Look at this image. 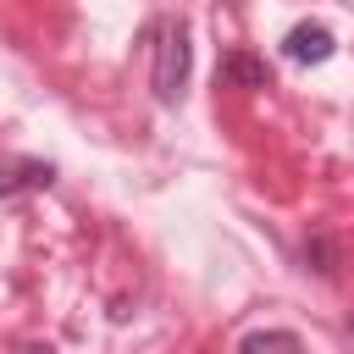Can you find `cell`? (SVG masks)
I'll return each mask as SVG.
<instances>
[{
	"label": "cell",
	"instance_id": "cell-2",
	"mask_svg": "<svg viewBox=\"0 0 354 354\" xmlns=\"http://www.w3.org/2000/svg\"><path fill=\"white\" fill-rule=\"evenodd\" d=\"M282 50H288V61H304V66H321V61H326V55H332L337 44H332V33H326L321 22H299V28L288 33V44H282Z\"/></svg>",
	"mask_w": 354,
	"mask_h": 354
},
{
	"label": "cell",
	"instance_id": "cell-4",
	"mask_svg": "<svg viewBox=\"0 0 354 354\" xmlns=\"http://www.w3.org/2000/svg\"><path fill=\"white\" fill-rule=\"evenodd\" d=\"M227 83H238V88H266V66L249 61V55H227Z\"/></svg>",
	"mask_w": 354,
	"mask_h": 354
},
{
	"label": "cell",
	"instance_id": "cell-1",
	"mask_svg": "<svg viewBox=\"0 0 354 354\" xmlns=\"http://www.w3.org/2000/svg\"><path fill=\"white\" fill-rule=\"evenodd\" d=\"M188 66H194L188 28H183V22H166V28H160V44H155V72H149V88H155L160 105H177V100H183Z\"/></svg>",
	"mask_w": 354,
	"mask_h": 354
},
{
	"label": "cell",
	"instance_id": "cell-5",
	"mask_svg": "<svg viewBox=\"0 0 354 354\" xmlns=\"http://www.w3.org/2000/svg\"><path fill=\"white\" fill-rule=\"evenodd\" d=\"M266 343H277V348H299L304 337H299V332H249L238 348H266Z\"/></svg>",
	"mask_w": 354,
	"mask_h": 354
},
{
	"label": "cell",
	"instance_id": "cell-3",
	"mask_svg": "<svg viewBox=\"0 0 354 354\" xmlns=\"http://www.w3.org/2000/svg\"><path fill=\"white\" fill-rule=\"evenodd\" d=\"M50 183H55V171L44 160H11V166H0V199L22 194V188H50Z\"/></svg>",
	"mask_w": 354,
	"mask_h": 354
}]
</instances>
